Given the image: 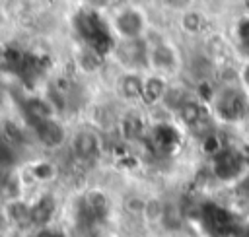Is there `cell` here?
<instances>
[{
    "label": "cell",
    "instance_id": "ac0fdd59",
    "mask_svg": "<svg viewBox=\"0 0 249 237\" xmlns=\"http://www.w3.org/2000/svg\"><path fill=\"white\" fill-rule=\"evenodd\" d=\"M39 237H53V235H47V233H43V235H39Z\"/></svg>",
    "mask_w": 249,
    "mask_h": 237
},
{
    "label": "cell",
    "instance_id": "7a4b0ae2",
    "mask_svg": "<svg viewBox=\"0 0 249 237\" xmlns=\"http://www.w3.org/2000/svg\"><path fill=\"white\" fill-rule=\"evenodd\" d=\"M111 25H113V31L117 33L119 41L142 39V37H146V31H148V17L142 8L124 4L113 14Z\"/></svg>",
    "mask_w": 249,
    "mask_h": 237
},
{
    "label": "cell",
    "instance_id": "7c38bea8",
    "mask_svg": "<svg viewBox=\"0 0 249 237\" xmlns=\"http://www.w3.org/2000/svg\"><path fill=\"white\" fill-rule=\"evenodd\" d=\"M78 64L84 72H97L101 68V58L97 56V52H93L89 49H84L78 54Z\"/></svg>",
    "mask_w": 249,
    "mask_h": 237
},
{
    "label": "cell",
    "instance_id": "30bf717a",
    "mask_svg": "<svg viewBox=\"0 0 249 237\" xmlns=\"http://www.w3.org/2000/svg\"><path fill=\"white\" fill-rule=\"evenodd\" d=\"M54 212V200L51 196H41L33 206H29V220L37 225H43L51 220Z\"/></svg>",
    "mask_w": 249,
    "mask_h": 237
},
{
    "label": "cell",
    "instance_id": "6da1fadb",
    "mask_svg": "<svg viewBox=\"0 0 249 237\" xmlns=\"http://www.w3.org/2000/svg\"><path fill=\"white\" fill-rule=\"evenodd\" d=\"M146 39V37H144ZM146 64L150 72H158L161 76L173 78L183 68V56L179 49L165 37H158L156 41L146 39Z\"/></svg>",
    "mask_w": 249,
    "mask_h": 237
},
{
    "label": "cell",
    "instance_id": "3957f363",
    "mask_svg": "<svg viewBox=\"0 0 249 237\" xmlns=\"http://www.w3.org/2000/svg\"><path fill=\"white\" fill-rule=\"evenodd\" d=\"M103 140L97 130L82 128L72 136V153L80 161H91L101 153Z\"/></svg>",
    "mask_w": 249,
    "mask_h": 237
},
{
    "label": "cell",
    "instance_id": "8fae6325",
    "mask_svg": "<svg viewBox=\"0 0 249 237\" xmlns=\"http://www.w3.org/2000/svg\"><path fill=\"white\" fill-rule=\"evenodd\" d=\"M18 161L14 142H10L2 132H0V169H10Z\"/></svg>",
    "mask_w": 249,
    "mask_h": 237
},
{
    "label": "cell",
    "instance_id": "5b68a950",
    "mask_svg": "<svg viewBox=\"0 0 249 237\" xmlns=\"http://www.w3.org/2000/svg\"><path fill=\"white\" fill-rule=\"evenodd\" d=\"M171 84V78L161 76L158 72H146L142 78V105L144 107H156L161 103L167 87Z\"/></svg>",
    "mask_w": 249,
    "mask_h": 237
},
{
    "label": "cell",
    "instance_id": "9a60e30c",
    "mask_svg": "<svg viewBox=\"0 0 249 237\" xmlns=\"http://www.w3.org/2000/svg\"><path fill=\"white\" fill-rule=\"evenodd\" d=\"M239 85H241L243 91L249 95V62H245L243 68L239 70Z\"/></svg>",
    "mask_w": 249,
    "mask_h": 237
},
{
    "label": "cell",
    "instance_id": "e0dca14e",
    "mask_svg": "<svg viewBox=\"0 0 249 237\" xmlns=\"http://www.w3.org/2000/svg\"><path fill=\"white\" fill-rule=\"evenodd\" d=\"M2 58H4V47L0 45V60H2Z\"/></svg>",
    "mask_w": 249,
    "mask_h": 237
},
{
    "label": "cell",
    "instance_id": "5bb4252c",
    "mask_svg": "<svg viewBox=\"0 0 249 237\" xmlns=\"http://www.w3.org/2000/svg\"><path fill=\"white\" fill-rule=\"evenodd\" d=\"M33 173H35V177H37L39 181H47V179H53V177H54L56 169H54V165H53V163L43 161V163H37V165H35Z\"/></svg>",
    "mask_w": 249,
    "mask_h": 237
},
{
    "label": "cell",
    "instance_id": "277c9868",
    "mask_svg": "<svg viewBox=\"0 0 249 237\" xmlns=\"http://www.w3.org/2000/svg\"><path fill=\"white\" fill-rule=\"evenodd\" d=\"M142 78L144 74L140 70H123L117 76L115 91L130 107H136L138 103L142 105Z\"/></svg>",
    "mask_w": 249,
    "mask_h": 237
},
{
    "label": "cell",
    "instance_id": "8992f818",
    "mask_svg": "<svg viewBox=\"0 0 249 237\" xmlns=\"http://www.w3.org/2000/svg\"><path fill=\"white\" fill-rule=\"evenodd\" d=\"M35 134L39 142L45 144L47 148H58L64 142V128L53 117L35 120Z\"/></svg>",
    "mask_w": 249,
    "mask_h": 237
},
{
    "label": "cell",
    "instance_id": "9c48e42d",
    "mask_svg": "<svg viewBox=\"0 0 249 237\" xmlns=\"http://www.w3.org/2000/svg\"><path fill=\"white\" fill-rule=\"evenodd\" d=\"M179 27L187 35H200L206 27V16L195 8H183L179 14Z\"/></svg>",
    "mask_w": 249,
    "mask_h": 237
},
{
    "label": "cell",
    "instance_id": "2e32d148",
    "mask_svg": "<svg viewBox=\"0 0 249 237\" xmlns=\"http://www.w3.org/2000/svg\"><path fill=\"white\" fill-rule=\"evenodd\" d=\"M167 6H173V8H187V4H189V0H163Z\"/></svg>",
    "mask_w": 249,
    "mask_h": 237
},
{
    "label": "cell",
    "instance_id": "52a82bcc",
    "mask_svg": "<svg viewBox=\"0 0 249 237\" xmlns=\"http://www.w3.org/2000/svg\"><path fill=\"white\" fill-rule=\"evenodd\" d=\"M175 117L187 126V128H195L198 124H202L204 117H206V105L198 99V97H189L177 111H175Z\"/></svg>",
    "mask_w": 249,
    "mask_h": 237
},
{
    "label": "cell",
    "instance_id": "ba28073f",
    "mask_svg": "<svg viewBox=\"0 0 249 237\" xmlns=\"http://www.w3.org/2000/svg\"><path fill=\"white\" fill-rule=\"evenodd\" d=\"M119 130H121V136L123 140H140L142 134H144V126H146V120L144 117L140 115V111H136V107H130L119 120Z\"/></svg>",
    "mask_w": 249,
    "mask_h": 237
},
{
    "label": "cell",
    "instance_id": "4fadbf2b",
    "mask_svg": "<svg viewBox=\"0 0 249 237\" xmlns=\"http://www.w3.org/2000/svg\"><path fill=\"white\" fill-rule=\"evenodd\" d=\"M146 202H148V198H142V196H128L124 202H123V206H124V210L128 212V214H132V216H138V218H144V210H146Z\"/></svg>",
    "mask_w": 249,
    "mask_h": 237
}]
</instances>
